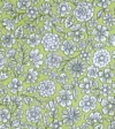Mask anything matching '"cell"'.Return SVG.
Wrapping results in <instances>:
<instances>
[{"instance_id":"d6a6232c","label":"cell","mask_w":115,"mask_h":129,"mask_svg":"<svg viewBox=\"0 0 115 129\" xmlns=\"http://www.w3.org/2000/svg\"><path fill=\"white\" fill-rule=\"evenodd\" d=\"M99 73H100V69L98 67H96L94 64L90 63L88 66V68H86V74L85 76H88V77L92 78V80H98V77H99Z\"/></svg>"},{"instance_id":"83f0119b","label":"cell","mask_w":115,"mask_h":129,"mask_svg":"<svg viewBox=\"0 0 115 129\" xmlns=\"http://www.w3.org/2000/svg\"><path fill=\"white\" fill-rule=\"evenodd\" d=\"M39 14H40V12H39V8H38V6L31 5L27 9V11H25V17H27L28 21L32 22V21H35V20L38 19Z\"/></svg>"},{"instance_id":"1f68e13d","label":"cell","mask_w":115,"mask_h":129,"mask_svg":"<svg viewBox=\"0 0 115 129\" xmlns=\"http://www.w3.org/2000/svg\"><path fill=\"white\" fill-rule=\"evenodd\" d=\"M48 129H67V127L64 124L61 115H58V116H54V118L52 119L51 123L48 126Z\"/></svg>"},{"instance_id":"9a60e30c","label":"cell","mask_w":115,"mask_h":129,"mask_svg":"<svg viewBox=\"0 0 115 129\" xmlns=\"http://www.w3.org/2000/svg\"><path fill=\"white\" fill-rule=\"evenodd\" d=\"M63 55L62 53L58 50V51H52V52H47L45 56V66L47 69H52V70H58L62 67L63 64Z\"/></svg>"},{"instance_id":"9c48e42d","label":"cell","mask_w":115,"mask_h":129,"mask_svg":"<svg viewBox=\"0 0 115 129\" xmlns=\"http://www.w3.org/2000/svg\"><path fill=\"white\" fill-rule=\"evenodd\" d=\"M43 115H44V107H42L38 103L27 106L24 108V119H25L28 123L40 124Z\"/></svg>"},{"instance_id":"60d3db41","label":"cell","mask_w":115,"mask_h":129,"mask_svg":"<svg viewBox=\"0 0 115 129\" xmlns=\"http://www.w3.org/2000/svg\"><path fill=\"white\" fill-rule=\"evenodd\" d=\"M106 47H108L109 50L110 48H115V30H113L112 34H110L107 43H106Z\"/></svg>"},{"instance_id":"4dcf8cb0","label":"cell","mask_w":115,"mask_h":129,"mask_svg":"<svg viewBox=\"0 0 115 129\" xmlns=\"http://www.w3.org/2000/svg\"><path fill=\"white\" fill-rule=\"evenodd\" d=\"M31 5V0H15V9L17 13H25Z\"/></svg>"},{"instance_id":"ba28073f","label":"cell","mask_w":115,"mask_h":129,"mask_svg":"<svg viewBox=\"0 0 115 129\" xmlns=\"http://www.w3.org/2000/svg\"><path fill=\"white\" fill-rule=\"evenodd\" d=\"M77 105L84 112V114H88L91 111L98 110V108L100 110L98 98H97V96L93 92H91V93H82V96L77 100Z\"/></svg>"},{"instance_id":"f907efd6","label":"cell","mask_w":115,"mask_h":129,"mask_svg":"<svg viewBox=\"0 0 115 129\" xmlns=\"http://www.w3.org/2000/svg\"><path fill=\"white\" fill-rule=\"evenodd\" d=\"M4 32H5V29H4V28H3V25L0 24V37L3 36V34H4Z\"/></svg>"},{"instance_id":"4316f807","label":"cell","mask_w":115,"mask_h":129,"mask_svg":"<svg viewBox=\"0 0 115 129\" xmlns=\"http://www.w3.org/2000/svg\"><path fill=\"white\" fill-rule=\"evenodd\" d=\"M12 118H13V114H12L11 108L1 106V108H0V123L11 124Z\"/></svg>"},{"instance_id":"7402d4cb","label":"cell","mask_w":115,"mask_h":129,"mask_svg":"<svg viewBox=\"0 0 115 129\" xmlns=\"http://www.w3.org/2000/svg\"><path fill=\"white\" fill-rule=\"evenodd\" d=\"M99 83H109L112 84L115 81V70L110 67H106L100 69L99 77H98Z\"/></svg>"},{"instance_id":"7c38bea8","label":"cell","mask_w":115,"mask_h":129,"mask_svg":"<svg viewBox=\"0 0 115 129\" xmlns=\"http://www.w3.org/2000/svg\"><path fill=\"white\" fill-rule=\"evenodd\" d=\"M112 31H113V29H110L107 25H105L104 23L99 22L91 31L92 40H93L94 43H101V44L106 45Z\"/></svg>"},{"instance_id":"ab89813d","label":"cell","mask_w":115,"mask_h":129,"mask_svg":"<svg viewBox=\"0 0 115 129\" xmlns=\"http://www.w3.org/2000/svg\"><path fill=\"white\" fill-rule=\"evenodd\" d=\"M42 29L44 30V34L46 32H53L54 30V23L50 17H46V20L44 21L43 25H42Z\"/></svg>"},{"instance_id":"6da1fadb","label":"cell","mask_w":115,"mask_h":129,"mask_svg":"<svg viewBox=\"0 0 115 129\" xmlns=\"http://www.w3.org/2000/svg\"><path fill=\"white\" fill-rule=\"evenodd\" d=\"M60 115H61L67 129L81 126L84 122V118H85V114H84L83 111L81 110L77 103H75L74 105H71V106H69L67 108H62Z\"/></svg>"},{"instance_id":"44dd1931","label":"cell","mask_w":115,"mask_h":129,"mask_svg":"<svg viewBox=\"0 0 115 129\" xmlns=\"http://www.w3.org/2000/svg\"><path fill=\"white\" fill-rule=\"evenodd\" d=\"M44 111H45L47 114L54 118V116H58L61 114V107L59 106V104L56 103L55 98H51V99H47L44 104Z\"/></svg>"},{"instance_id":"3957f363","label":"cell","mask_w":115,"mask_h":129,"mask_svg":"<svg viewBox=\"0 0 115 129\" xmlns=\"http://www.w3.org/2000/svg\"><path fill=\"white\" fill-rule=\"evenodd\" d=\"M96 14V6L90 0H82L78 3L74 8V17L77 22L81 23H86L88 21L92 20Z\"/></svg>"},{"instance_id":"f6af8a7d","label":"cell","mask_w":115,"mask_h":129,"mask_svg":"<svg viewBox=\"0 0 115 129\" xmlns=\"http://www.w3.org/2000/svg\"><path fill=\"white\" fill-rule=\"evenodd\" d=\"M107 129H115V120L108 121L107 122Z\"/></svg>"},{"instance_id":"ee69618b","label":"cell","mask_w":115,"mask_h":129,"mask_svg":"<svg viewBox=\"0 0 115 129\" xmlns=\"http://www.w3.org/2000/svg\"><path fill=\"white\" fill-rule=\"evenodd\" d=\"M107 122L108 121H105V122H102V123L94 124V126L91 127V129H107Z\"/></svg>"},{"instance_id":"ffe728a7","label":"cell","mask_w":115,"mask_h":129,"mask_svg":"<svg viewBox=\"0 0 115 129\" xmlns=\"http://www.w3.org/2000/svg\"><path fill=\"white\" fill-rule=\"evenodd\" d=\"M74 4L70 1H60L58 5L55 6V14L59 17H67L69 15H72L74 13Z\"/></svg>"},{"instance_id":"f1b7e54d","label":"cell","mask_w":115,"mask_h":129,"mask_svg":"<svg viewBox=\"0 0 115 129\" xmlns=\"http://www.w3.org/2000/svg\"><path fill=\"white\" fill-rule=\"evenodd\" d=\"M93 50L91 48V46H86L84 50H82V51L80 52V54H78V56H80L81 59L83 60L84 62H86L88 64L91 63V60H92V55H93Z\"/></svg>"},{"instance_id":"d6986e66","label":"cell","mask_w":115,"mask_h":129,"mask_svg":"<svg viewBox=\"0 0 115 129\" xmlns=\"http://www.w3.org/2000/svg\"><path fill=\"white\" fill-rule=\"evenodd\" d=\"M105 121H107L106 120V116L102 114V112L99 108L91 111L90 113L85 114V118H84V122L88 123L90 127L94 126V124H98V123H102Z\"/></svg>"},{"instance_id":"8fae6325","label":"cell","mask_w":115,"mask_h":129,"mask_svg":"<svg viewBox=\"0 0 115 129\" xmlns=\"http://www.w3.org/2000/svg\"><path fill=\"white\" fill-rule=\"evenodd\" d=\"M66 35H67V38L74 40L75 43L85 40L88 37V29L85 27V23L76 22L70 29L66 30Z\"/></svg>"},{"instance_id":"db71d44e","label":"cell","mask_w":115,"mask_h":129,"mask_svg":"<svg viewBox=\"0 0 115 129\" xmlns=\"http://www.w3.org/2000/svg\"><path fill=\"white\" fill-rule=\"evenodd\" d=\"M109 11H112V12H113V13H114V14H115V4H113V5H112V7H110V8H109Z\"/></svg>"},{"instance_id":"cb8c5ba5","label":"cell","mask_w":115,"mask_h":129,"mask_svg":"<svg viewBox=\"0 0 115 129\" xmlns=\"http://www.w3.org/2000/svg\"><path fill=\"white\" fill-rule=\"evenodd\" d=\"M28 48H33L40 46L42 44V36L38 32H30L29 35L27 36V40H25Z\"/></svg>"},{"instance_id":"484cf974","label":"cell","mask_w":115,"mask_h":129,"mask_svg":"<svg viewBox=\"0 0 115 129\" xmlns=\"http://www.w3.org/2000/svg\"><path fill=\"white\" fill-rule=\"evenodd\" d=\"M0 24L3 25L5 31H8V32H13L14 29H15V27H16L14 20L12 19V17H9L7 14H5L3 19L0 20Z\"/></svg>"},{"instance_id":"e0dca14e","label":"cell","mask_w":115,"mask_h":129,"mask_svg":"<svg viewBox=\"0 0 115 129\" xmlns=\"http://www.w3.org/2000/svg\"><path fill=\"white\" fill-rule=\"evenodd\" d=\"M99 86V81L92 80L88 76H83L78 80L77 88L82 93H91L93 90H97Z\"/></svg>"},{"instance_id":"ac0fdd59","label":"cell","mask_w":115,"mask_h":129,"mask_svg":"<svg viewBox=\"0 0 115 129\" xmlns=\"http://www.w3.org/2000/svg\"><path fill=\"white\" fill-rule=\"evenodd\" d=\"M6 85L8 92L12 94H22L25 88V83L21 77H11L6 82Z\"/></svg>"},{"instance_id":"d4e9b609","label":"cell","mask_w":115,"mask_h":129,"mask_svg":"<svg viewBox=\"0 0 115 129\" xmlns=\"http://www.w3.org/2000/svg\"><path fill=\"white\" fill-rule=\"evenodd\" d=\"M39 8V12L43 15H54L55 14V9H54V6L52 3H47V1H42V3L38 5Z\"/></svg>"},{"instance_id":"4fadbf2b","label":"cell","mask_w":115,"mask_h":129,"mask_svg":"<svg viewBox=\"0 0 115 129\" xmlns=\"http://www.w3.org/2000/svg\"><path fill=\"white\" fill-rule=\"evenodd\" d=\"M59 51L62 53L64 60H70L80 54L77 43H75L74 40L69 39V38H66V39L62 40Z\"/></svg>"},{"instance_id":"2e32d148","label":"cell","mask_w":115,"mask_h":129,"mask_svg":"<svg viewBox=\"0 0 115 129\" xmlns=\"http://www.w3.org/2000/svg\"><path fill=\"white\" fill-rule=\"evenodd\" d=\"M20 77L24 81V83L27 84V85H30V84H37L38 81L43 77V75L40 74L38 68L29 64L28 67H25L24 73L20 76Z\"/></svg>"},{"instance_id":"277c9868","label":"cell","mask_w":115,"mask_h":129,"mask_svg":"<svg viewBox=\"0 0 115 129\" xmlns=\"http://www.w3.org/2000/svg\"><path fill=\"white\" fill-rule=\"evenodd\" d=\"M81 96H82V92L78 90V88L76 89V91L75 90L72 91V90H69V89L66 88H61L54 98H55L56 103L59 104V106L62 110V108H67L71 105H74L75 103H77L78 98Z\"/></svg>"},{"instance_id":"7dc6e473","label":"cell","mask_w":115,"mask_h":129,"mask_svg":"<svg viewBox=\"0 0 115 129\" xmlns=\"http://www.w3.org/2000/svg\"><path fill=\"white\" fill-rule=\"evenodd\" d=\"M5 12H4V8H3V5H1V1H0V20L4 17V15H5Z\"/></svg>"},{"instance_id":"52a82bcc","label":"cell","mask_w":115,"mask_h":129,"mask_svg":"<svg viewBox=\"0 0 115 129\" xmlns=\"http://www.w3.org/2000/svg\"><path fill=\"white\" fill-rule=\"evenodd\" d=\"M61 37L59 34L56 32H46L42 36V48H43L45 53L52 51H58L61 45Z\"/></svg>"},{"instance_id":"836d02e7","label":"cell","mask_w":115,"mask_h":129,"mask_svg":"<svg viewBox=\"0 0 115 129\" xmlns=\"http://www.w3.org/2000/svg\"><path fill=\"white\" fill-rule=\"evenodd\" d=\"M22 94H24V96H31V97H39L38 90H37V84H30V85L25 84V88H24Z\"/></svg>"},{"instance_id":"74e56055","label":"cell","mask_w":115,"mask_h":129,"mask_svg":"<svg viewBox=\"0 0 115 129\" xmlns=\"http://www.w3.org/2000/svg\"><path fill=\"white\" fill-rule=\"evenodd\" d=\"M76 22L77 21H76V19L74 17V15H69V16H67V17H63V19H62L61 24L63 25L64 29L68 30V29H70Z\"/></svg>"},{"instance_id":"30bf717a","label":"cell","mask_w":115,"mask_h":129,"mask_svg":"<svg viewBox=\"0 0 115 129\" xmlns=\"http://www.w3.org/2000/svg\"><path fill=\"white\" fill-rule=\"evenodd\" d=\"M92 92H93L97 96V98H98L99 107H100V111L102 112V114H104L106 118H107V116H115V96L101 97L97 90H93Z\"/></svg>"},{"instance_id":"e575fe53","label":"cell","mask_w":115,"mask_h":129,"mask_svg":"<svg viewBox=\"0 0 115 129\" xmlns=\"http://www.w3.org/2000/svg\"><path fill=\"white\" fill-rule=\"evenodd\" d=\"M94 6L96 8L104 9V11H109V8L113 5V0H94Z\"/></svg>"},{"instance_id":"7bdbcfd3","label":"cell","mask_w":115,"mask_h":129,"mask_svg":"<svg viewBox=\"0 0 115 129\" xmlns=\"http://www.w3.org/2000/svg\"><path fill=\"white\" fill-rule=\"evenodd\" d=\"M9 78H11V74H8V73L4 72V70H0V82L6 83Z\"/></svg>"},{"instance_id":"603a6c76","label":"cell","mask_w":115,"mask_h":129,"mask_svg":"<svg viewBox=\"0 0 115 129\" xmlns=\"http://www.w3.org/2000/svg\"><path fill=\"white\" fill-rule=\"evenodd\" d=\"M17 44V39L15 38V36L13 35V32L5 31L3 34V36L0 37V45L4 48H11L16 46Z\"/></svg>"},{"instance_id":"bcb514c9","label":"cell","mask_w":115,"mask_h":129,"mask_svg":"<svg viewBox=\"0 0 115 129\" xmlns=\"http://www.w3.org/2000/svg\"><path fill=\"white\" fill-rule=\"evenodd\" d=\"M11 124H6V123H0V129H11Z\"/></svg>"},{"instance_id":"d590c367","label":"cell","mask_w":115,"mask_h":129,"mask_svg":"<svg viewBox=\"0 0 115 129\" xmlns=\"http://www.w3.org/2000/svg\"><path fill=\"white\" fill-rule=\"evenodd\" d=\"M25 25H24L23 23H20V24H16V27H15V29H14V31H13V35L15 36V38L17 40H20V39H22V38L25 36Z\"/></svg>"},{"instance_id":"9f6ffc18","label":"cell","mask_w":115,"mask_h":129,"mask_svg":"<svg viewBox=\"0 0 115 129\" xmlns=\"http://www.w3.org/2000/svg\"><path fill=\"white\" fill-rule=\"evenodd\" d=\"M61 1H70V3H72V0H61Z\"/></svg>"},{"instance_id":"5b68a950","label":"cell","mask_w":115,"mask_h":129,"mask_svg":"<svg viewBox=\"0 0 115 129\" xmlns=\"http://www.w3.org/2000/svg\"><path fill=\"white\" fill-rule=\"evenodd\" d=\"M88 66L89 64L86 62H84L77 55L67 62V64L64 66V72L67 73L71 78H81L85 76Z\"/></svg>"},{"instance_id":"f5cc1de1","label":"cell","mask_w":115,"mask_h":129,"mask_svg":"<svg viewBox=\"0 0 115 129\" xmlns=\"http://www.w3.org/2000/svg\"><path fill=\"white\" fill-rule=\"evenodd\" d=\"M11 129H25L24 127H22V126H16V127H12Z\"/></svg>"},{"instance_id":"c3c4849f","label":"cell","mask_w":115,"mask_h":129,"mask_svg":"<svg viewBox=\"0 0 115 129\" xmlns=\"http://www.w3.org/2000/svg\"><path fill=\"white\" fill-rule=\"evenodd\" d=\"M110 53H112V59L115 61V48H110Z\"/></svg>"},{"instance_id":"f35d334b","label":"cell","mask_w":115,"mask_h":129,"mask_svg":"<svg viewBox=\"0 0 115 129\" xmlns=\"http://www.w3.org/2000/svg\"><path fill=\"white\" fill-rule=\"evenodd\" d=\"M7 58V61H15L16 58H17V47L14 46V47L7 48V51L4 53Z\"/></svg>"},{"instance_id":"5bb4252c","label":"cell","mask_w":115,"mask_h":129,"mask_svg":"<svg viewBox=\"0 0 115 129\" xmlns=\"http://www.w3.org/2000/svg\"><path fill=\"white\" fill-rule=\"evenodd\" d=\"M45 56L46 53L42 48V46L29 48V51H28V58L30 60L31 66L38 68V69H40V68H43L45 66Z\"/></svg>"},{"instance_id":"f546056e","label":"cell","mask_w":115,"mask_h":129,"mask_svg":"<svg viewBox=\"0 0 115 129\" xmlns=\"http://www.w3.org/2000/svg\"><path fill=\"white\" fill-rule=\"evenodd\" d=\"M98 92H99V94L101 97L114 96V94H113L112 84H109V83H99V86H98Z\"/></svg>"},{"instance_id":"6f0895ef","label":"cell","mask_w":115,"mask_h":129,"mask_svg":"<svg viewBox=\"0 0 115 129\" xmlns=\"http://www.w3.org/2000/svg\"><path fill=\"white\" fill-rule=\"evenodd\" d=\"M0 108H1V106H0Z\"/></svg>"},{"instance_id":"b9f144b4","label":"cell","mask_w":115,"mask_h":129,"mask_svg":"<svg viewBox=\"0 0 115 129\" xmlns=\"http://www.w3.org/2000/svg\"><path fill=\"white\" fill-rule=\"evenodd\" d=\"M6 66H7V58L3 52L0 51V70H4L6 68Z\"/></svg>"},{"instance_id":"7a4b0ae2","label":"cell","mask_w":115,"mask_h":129,"mask_svg":"<svg viewBox=\"0 0 115 129\" xmlns=\"http://www.w3.org/2000/svg\"><path fill=\"white\" fill-rule=\"evenodd\" d=\"M61 88L62 86L55 80L46 77V76H43L37 83V90H38L39 98L44 100L54 98Z\"/></svg>"},{"instance_id":"11a10c76","label":"cell","mask_w":115,"mask_h":129,"mask_svg":"<svg viewBox=\"0 0 115 129\" xmlns=\"http://www.w3.org/2000/svg\"><path fill=\"white\" fill-rule=\"evenodd\" d=\"M37 129H48V128H46L44 126H39V127H37Z\"/></svg>"},{"instance_id":"8992f818","label":"cell","mask_w":115,"mask_h":129,"mask_svg":"<svg viewBox=\"0 0 115 129\" xmlns=\"http://www.w3.org/2000/svg\"><path fill=\"white\" fill-rule=\"evenodd\" d=\"M113 59H112L110 50L108 47H102V48H98V50H96L93 52L91 63L94 64L96 67H98L99 69H102V68L109 67Z\"/></svg>"},{"instance_id":"8d00e7d4","label":"cell","mask_w":115,"mask_h":129,"mask_svg":"<svg viewBox=\"0 0 115 129\" xmlns=\"http://www.w3.org/2000/svg\"><path fill=\"white\" fill-rule=\"evenodd\" d=\"M55 81L62 86V85H66V84L69 83V82H71V77H70L66 72H62V73H59V74L56 75Z\"/></svg>"},{"instance_id":"816d5d0a","label":"cell","mask_w":115,"mask_h":129,"mask_svg":"<svg viewBox=\"0 0 115 129\" xmlns=\"http://www.w3.org/2000/svg\"><path fill=\"white\" fill-rule=\"evenodd\" d=\"M112 89H113V94L115 96V81L112 83Z\"/></svg>"},{"instance_id":"681fc988","label":"cell","mask_w":115,"mask_h":129,"mask_svg":"<svg viewBox=\"0 0 115 129\" xmlns=\"http://www.w3.org/2000/svg\"><path fill=\"white\" fill-rule=\"evenodd\" d=\"M42 1H47V3H52V4H55V3H60L61 0H42Z\"/></svg>"}]
</instances>
